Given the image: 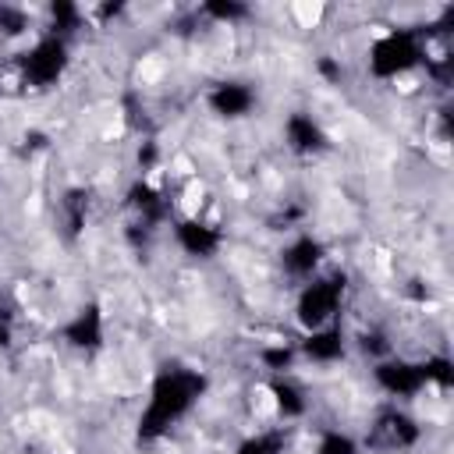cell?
Listing matches in <instances>:
<instances>
[{
  "instance_id": "5",
  "label": "cell",
  "mask_w": 454,
  "mask_h": 454,
  "mask_svg": "<svg viewBox=\"0 0 454 454\" xmlns=\"http://www.w3.org/2000/svg\"><path fill=\"white\" fill-rule=\"evenodd\" d=\"M372 380L376 387L394 397V401H411L426 390V380H422V365L411 362V358H401V355H387V358H376L372 362Z\"/></svg>"
},
{
  "instance_id": "13",
  "label": "cell",
  "mask_w": 454,
  "mask_h": 454,
  "mask_svg": "<svg viewBox=\"0 0 454 454\" xmlns=\"http://www.w3.org/2000/svg\"><path fill=\"white\" fill-rule=\"evenodd\" d=\"M376 436H380L390 450H411V447L422 440V426H419L408 411L390 408V411L380 415V422H376Z\"/></svg>"
},
{
  "instance_id": "12",
  "label": "cell",
  "mask_w": 454,
  "mask_h": 454,
  "mask_svg": "<svg viewBox=\"0 0 454 454\" xmlns=\"http://www.w3.org/2000/svg\"><path fill=\"white\" fill-rule=\"evenodd\" d=\"M128 206L138 213L142 227H149V231L170 220V202H167L163 192H160L156 184H149L145 177L131 181V188H128Z\"/></svg>"
},
{
  "instance_id": "16",
  "label": "cell",
  "mask_w": 454,
  "mask_h": 454,
  "mask_svg": "<svg viewBox=\"0 0 454 454\" xmlns=\"http://www.w3.org/2000/svg\"><path fill=\"white\" fill-rule=\"evenodd\" d=\"M259 362H262V369H266L270 376H287V369L298 362V348H294V344H284V340L262 344V348H259Z\"/></svg>"
},
{
  "instance_id": "3",
  "label": "cell",
  "mask_w": 454,
  "mask_h": 454,
  "mask_svg": "<svg viewBox=\"0 0 454 454\" xmlns=\"http://www.w3.org/2000/svg\"><path fill=\"white\" fill-rule=\"evenodd\" d=\"M344 294H348V273H316L312 280L301 284L298 298H294V319L298 326L309 333V330H319V326H330L344 305Z\"/></svg>"
},
{
  "instance_id": "6",
  "label": "cell",
  "mask_w": 454,
  "mask_h": 454,
  "mask_svg": "<svg viewBox=\"0 0 454 454\" xmlns=\"http://www.w3.org/2000/svg\"><path fill=\"white\" fill-rule=\"evenodd\" d=\"M60 337L74 351H85V355L99 351L106 344V316H103V305L96 298H89L85 305H78L74 316L60 326Z\"/></svg>"
},
{
  "instance_id": "21",
  "label": "cell",
  "mask_w": 454,
  "mask_h": 454,
  "mask_svg": "<svg viewBox=\"0 0 454 454\" xmlns=\"http://www.w3.org/2000/svg\"><path fill=\"white\" fill-rule=\"evenodd\" d=\"M316 454H362L358 440L351 433H340V429H326L319 440H316Z\"/></svg>"
},
{
  "instance_id": "14",
  "label": "cell",
  "mask_w": 454,
  "mask_h": 454,
  "mask_svg": "<svg viewBox=\"0 0 454 454\" xmlns=\"http://www.w3.org/2000/svg\"><path fill=\"white\" fill-rule=\"evenodd\" d=\"M266 394H270V401H273V411H277L284 422L305 419V411H309V397H305V390H301L294 380H287V376H270Z\"/></svg>"
},
{
  "instance_id": "10",
  "label": "cell",
  "mask_w": 454,
  "mask_h": 454,
  "mask_svg": "<svg viewBox=\"0 0 454 454\" xmlns=\"http://www.w3.org/2000/svg\"><path fill=\"white\" fill-rule=\"evenodd\" d=\"M294 348H298V358H305L312 365H333L348 355V333H344V326L330 323V326L309 330Z\"/></svg>"
},
{
  "instance_id": "20",
  "label": "cell",
  "mask_w": 454,
  "mask_h": 454,
  "mask_svg": "<svg viewBox=\"0 0 454 454\" xmlns=\"http://www.w3.org/2000/svg\"><path fill=\"white\" fill-rule=\"evenodd\" d=\"M60 213H64V227L71 234H78L85 227V216H89V192L82 188H71L64 199H60Z\"/></svg>"
},
{
  "instance_id": "11",
  "label": "cell",
  "mask_w": 454,
  "mask_h": 454,
  "mask_svg": "<svg viewBox=\"0 0 454 454\" xmlns=\"http://www.w3.org/2000/svg\"><path fill=\"white\" fill-rule=\"evenodd\" d=\"M284 145H287L291 153H298V156H316V153H323V149L330 145V138H326L323 124H319L312 114L291 110V114L284 117Z\"/></svg>"
},
{
  "instance_id": "7",
  "label": "cell",
  "mask_w": 454,
  "mask_h": 454,
  "mask_svg": "<svg viewBox=\"0 0 454 454\" xmlns=\"http://www.w3.org/2000/svg\"><path fill=\"white\" fill-rule=\"evenodd\" d=\"M174 227V241L184 255L192 259H213L223 248V231L202 216H181L170 223Z\"/></svg>"
},
{
  "instance_id": "1",
  "label": "cell",
  "mask_w": 454,
  "mask_h": 454,
  "mask_svg": "<svg viewBox=\"0 0 454 454\" xmlns=\"http://www.w3.org/2000/svg\"><path fill=\"white\" fill-rule=\"evenodd\" d=\"M209 390V376L202 369H184V365H174V369H163L156 372V380L149 383V394H145V404L138 411V440L142 443H156L163 440Z\"/></svg>"
},
{
  "instance_id": "18",
  "label": "cell",
  "mask_w": 454,
  "mask_h": 454,
  "mask_svg": "<svg viewBox=\"0 0 454 454\" xmlns=\"http://www.w3.org/2000/svg\"><path fill=\"white\" fill-rule=\"evenodd\" d=\"M419 365H422V380H426V387L443 390V394L454 387V362H450L447 355H426Z\"/></svg>"
},
{
  "instance_id": "15",
  "label": "cell",
  "mask_w": 454,
  "mask_h": 454,
  "mask_svg": "<svg viewBox=\"0 0 454 454\" xmlns=\"http://www.w3.org/2000/svg\"><path fill=\"white\" fill-rule=\"evenodd\" d=\"M284 447H287V433L284 429H259V433L245 436L234 447V454H284Z\"/></svg>"
},
{
  "instance_id": "23",
  "label": "cell",
  "mask_w": 454,
  "mask_h": 454,
  "mask_svg": "<svg viewBox=\"0 0 454 454\" xmlns=\"http://www.w3.org/2000/svg\"><path fill=\"white\" fill-rule=\"evenodd\" d=\"M14 326H18L14 309H11L7 298H0V348H11L14 344Z\"/></svg>"
},
{
  "instance_id": "19",
  "label": "cell",
  "mask_w": 454,
  "mask_h": 454,
  "mask_svg": "<svg viewBox=\"0 0 454 454\" xmlns=\"http://www.w3.org/2000/svg\"><path fill=\"white\" fill-rule=\"evenodd\" d=\"M199 14L209 18V21H220V25H238V21H245L252 11H248V4H241V0H206V4L199 7Z\"/></svg>"
},
{
  "instance_id": "25",
  "label": "cell",
  "mask_w": 454,
  "mask_h": 454,
  "mask_svg": "<svg viewBox=\"0 0 454 454\" xmlns=\"http://www.w3.org/2000/svg\"><path fill=\"white\" fill-rule=\"evenodd\" d=\"M153 163H156V142H142V149H138V167L149 170Z\"/></svg>"
},
{
  "instance_id": "24",
  "label": "cell",
  "mask_w": 454,
  "mask_h": 454,
  "mask_svg": "<svg viewBox=\"0 0 454 454\" xmlns=\"http://www.w3.org/2000/svg\"><path fill=\"white\" fill-rule=\"evenodd\" d=\"M316 71H319L326 82H333V85H337V82H340V74H344V71H340V64H337L333 57H319V60H316Z\"/></svg>"
},
{
  "instance_id": "9",
  "label": "cell",
  "mask_w": 454,
  "mask_h": 454,
  "mask_svg": "<svg viewBox=\"0 0 454 454\" xmlns=\"http://www.w3.org/2000/svg\"><path fill=\"white\" fill-rule=\"evenodd\" d=\"M323 259H326V245H323L316 234H298V238H291V241L284 245V252H280L284 273H287L291 280H301V284L319 273Z\"/></svg>"
},
{
  "instance_id": "4",
  "label": "cell",
  "mask_w": 454,
  "mask_h": 454,
  "mask_svg": "<svg viewBox=\"0 0 454 454\" xmlns=\"http://www.w3.org/2000/svg\"><path fill=\"white\" fill-rule=\"evenodd\" d=\"M71 64V53H67V39H57V35H43L35 39L21 57H18V67H21V78L25 85L32 89H50L64 78Z\"/></svg>"
},
{
  "instance_id": "8",
  "label": "cell",
  "mask_w": 454,
  "mask_h": 454,
  "mask_svg": "<svg viewBox=\"0 0 454 454\" xmlns=\"http://www.w3.org/2000/svg\"><path fill=\"white\" fill-rule=\"evenodd\" d=\"M206 103H209V110H213L220 121H245V117L255 110L259 96H255V89H252L248 82L223 78V82H216V85L209 89Z\"/></svg>"
},
{
  "instance_id": "17",
  "label": "cell",
  "mask_w": 454,
  "mask_h": 454,
  "mask_svg": "<svg viewBox=\"0 0 454 454\" xmlns=\"http://www.w3.org/2000/svg\"><path fill=\"white\" fill-rule=\"evenodd\" d=\"M74 28H82V7L71 0H57L50 4V35L67 39Z\"/></svg>"
},
{
  "instance_id": "22",
  "label": "cell",
  "mask_w": 454,
  "mask_h": 454,
  "mask_svg": "<svg viewBox=\"0 0 454 454\" xmlns=\"http://www.w3.org/2000/svg\"><path fill=\"white\" fill-rule=\"evenodd\" d=\"M28 28V14L21 7L0 4V35H21Z\"/></svg>"
},
{
  "instance_id": "2",
  "label": "cell",
  "mask_w": 454,
  "mask_h": 454,
  "mask_svg": "<svg viewBox=\"0 0 454 454\" xmlns=\"http://www.w3.org/2000/svg\"><path fill=\"white\" fill-rule=\"evenodd\" d=\"M426 39L419 28H390L383 32L380 39L369 43L365 50V71L380 82H390V78H401L415 67L426 64Z\"/></svg>"
}]
</instances>
